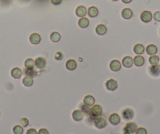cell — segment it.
Listing matches in <instances>:
<instances>
[{
	"label": "cell",
	"instance_id": "1",
	"mask_svg": "<svg viewBox=\"0 0 160 134\" xmlns=\"http://www.w3.org/2000/svg\"><path fill=\"white\" fill-rule=\"evenodd\" d=\"M93 124L95 125V127L99 130H102L106 127L108 125L107 120L105 118L101 116L97 117V118H93Z\"/></svg>",
	"mask_w": 160,
	"mask_h": 134
},
{
	"label": "cell",
	"instance_id": "2",
	"mask_svg": "<svg viewBox=\"0 0 160 134\" xmlns=\"http://www.w3.org/2000/svg\"><path fill=\"white\" fill-rule=\"evenodd\" d=\"M137 129V125L134 122H130L126 124V125L123 129V134H133L135 133Z\"/></svg>",
	"mask_w": 160,
	"mask_h": 134
},
{
	"label": "cell",
	"instance_id": "3",
	"mask_svg": "<svg viewBox=\"0 0 160 134\" xmlns=\"http://www.w3.org/2000/svg\"><path fill=\"white\" fill-rule=\"evenodd\" d=\"M103 113V109L102 107L99 104H94L90 108V116L92 118H97V117L101 116Z\"/></svg>",
	"mask_w": 160,
	"mask_h": 134
},
{
	"label": "cell",
	"instance_id": "4",
	"mask_svg": "<svg viewBox=\"0 0 160 134\" xmlns=\"http://www.w3.org/2000/svg\"><path fill=\"white\" fill-rule=\"evenodd\" d=\"M122 117L123 119L126 121H130V120H132L134 117V111L133 109L130 108H125L124 110H123L122 111Z\"/></svg>",
	"mask_w": 160,
	"mask_h": 134
},
{
	"label": "cell",
	"instance_id": "5",
	"mask_svg": "<svg viewBox=\"0 0 160 134\" xmlns=\"http://www.w3.org/2000/svg\"><path fill=\"white\" fill-rule=\"evenodd\" d=\"M105 86H106L107 89L109 91H115L118 88V82L115 79H108L106 82H105Z\"/></svg>",
	"mask_w": 160,
	"mask_h": 134
},
{
	"label": "cell",
	"instance_id": "6",
	"mask_svg": "<svg viewBox=\"0 0 160 134\" xmlns=\"http://www.w3.org/2000/svg\"><path fill=\"white\" fill-rule=\"evenodd\" d=\"M108 121L112 125H117L118 124L120 123L121 122V118L117 113H112V115H109L108 117Z\"/></svg>",
	"mask_w": 160,
	"mask_h": 134
},
{
	"label": "cell",
	"instance_id": "7",
	"mask_svg": "<svg viewBox=\"0 0 160 134\" xmlns=\"http://www.w3.org/2000/svg\"><path fill=\"white\" fill-rule=\"evenodd\" d=\"M152 19V14L150 11L145 10L141 13V20L144 23H149Z\"/></svg>",
	"mask_w": 160,
	"mask_h": 134
},
{
	"label": "cell",
	"instance_id": "8",
	"mask_svg": "<svg viewBox=\"0 0 160 134\" xmlns=\"http://www.w3.org/2000/svg\"><path fill=\"white\" fill-rule=\"evenodd\" d=\"M149 73L153 77H158L160 75V64L151 65L149 67Z\"/></svg>",
	"mask_w": 160,
	"mask_h": 134
},
{
	"label": "cell",
	"instance_id": "9",
	"mask_svg": "<svg viewBox=\"0 0 160 134\" xmlns=\"http://www.w3.org/2000/svg\"><path fill=\"white\" fill-rule=\"evenodd\" d=\"M46 65V60L44 57L39 56L38 58L35 59V66L39 68V69H43Z\"/></svg>",
	"mask_w": 160,
	"mask_h": 134
},
{
	"label": "cell",
	"instance_id": "10",
	"mask_svg": "<svg viewBox=\"0 0 160 134\" xmlns=\"http://www.w3.org/2000/svg\"><path fill=\"white\" fill-rule=\"evenodd\" d=\"M109 67L112 72H119V70L121 69V63L117 60H113L111 61Z\"/></svg>",
	"mask_w": 160,
	"mask_h": 134
},
{
	"label": "cell",
	"instance_id": "11",
	"mask_svg": "<svg viewBox=\"0 0 160 134\" xmlns=\"http://www.w3.org/2000/svg\"><path fill=\"white\" fill-rule=\"evenodd\" d=\"M29 41L33 45H37V44L40 43L41 42V36L38 34V33H32V35L29 36Z\"/></svg>",
	"mask_w": 160,
	"mask_h": 134
},
{
	"label": "cell",
	"instance_id": "12",
	"mask_svg": "<svg viewBox=\"0 0 160 134\" xmlns=\"http://www.w3.org/2000/svg\"><path fill=\"white\" fill-rule=\"evenodd\" d=\"M87 8L84 6H79L76 10V14L78 16L79 18H84L85 16L87 15Z\"/></svg>",
	"mask_w": 160,
	"mask_h": 134
},
{
	"label": "cell",
	"instance_id": "13",
	"mask_svg": "<svg viewBox=\"0 0 160 134\" xmlns=\"http://www.w3.org/2000/svg\"><path fill=\"white\" fill-rule=\"evenodd\" d=\"M72 119H74V121L76 122H80L83 119V113L81 110H75L72 112Z\"/></svg>",
	"mask_w": 160,
	"mask_h": 134
},
{
	"label": "cell",
	"instance_id": "14",
	"mask_svg": "<svg viewBox=\"0 0 160 134\" xmlns=\"http://www.w3.org/2000/svg\"><path fill=\"white\" fill-rule=\"evenodd\" d=\"M122 64L125 67H131L134 64V59L132 57H130L129 56H125L123 59V61H122Z\"/></svg>",
	"mask_w": 160,
	"mask_h": 134
},
{
	"label": "cell",
	"instance_id": "15",
	"mask_svg": "<svg viewBox=\"0 0 160 134\" xmlns=\"http://www.w3.org/2000/svg\"><path fill=\"white\" fill-rule=\"evenodd\" d=\"M94 103H95V99L93 96L87 95L83 99V104L87 106L92 107L93 105H94Z\"/></svg>",
	"mask_w": 160,
	"mask_h": 134
},
{
	"label": "cell",
	"instance_id": "16",
	"mask_svg": "<svg viewBox=\"0 0 160 134\" xmlns=\"http://www.w3.org/2000/svg\"><path fill=\"white\" fill-rule=\"evenodd\" d=\"M65 67L68 71H74L77 67V64H76V61L70 59V60H68L65 63Z\"/></svg>",
	"mask_w": 160,
	"mask_h": 134
},
{
	"label": "cell",
	"instance_id": "17",
	"mask_svg": "<svg viewBox=\"0 0 160 134\" xmlns=\"http://www.w3.org/2000/svg\"><path fill=\"white\" fill-rule=\"evenodd\" d=\"M122 17L126 20H129L133 17V11L130 8H124L122 10Z\"/></svg>",
	"mask_w": 160,
	"mask_h": 134
},
{
	"label": "cell",
	"instance_id": "18",
	"mask_svg": "<svg viewBox=\"0 0 160 134\" xmlns=\"http://www.w3.org/2000/svg\"><path fill=\"white\" fill-rule=\"evenodd\" d=\"M134 64L137 67H141L145 64V58L141 55H137L134 58Z\"/></svg>",
	"mask_w": 160,
	"mask_h": 134
},
{
	"label": "cell",
	"instance_id": "19",
	"mask_svg": "<svg viewBox=\"0 0 160 134\" xmlns=\"http://www.w3.org/2000/svg\"><path fill=\"white\" fill-rule=\"evenodd\" d=\"M87 13L90 18H96V17H98L99 10L96 7H89V9L87 10Z\"/></svg>",
	"mask_w": 160,
	"mask_h": 134
},
{
	"label": "cell",
	"instance_id": "20",
	"mask_svg": "<svg viewBox=\"0 0 160 134\" xmlns=\"http://www.w3.org/2000/svg\"><path fill=\"white\" fill-rule=\"evenodd\" d=\"M158 51V49H157V46L155 45L154 44H150L146 47V52L148 55H156V53Z\"/></svg>",
	"mask_w": 160,
	"mask_h": 134
},
{
	"label": "cell",
	"instance_id": "21",
	"mask_svg": "<svg viewBox=\"0 0 160 134\" xmlns=\"http://www.w3.org/2000/svg\"><path fill=\"white\" fill-rule=\"evenodd\" d=\"M96 33L99 35H104L107 32V28L104 24H98V26L96 27Z\"/></svg>",
	"mask_w": 160,
	"mask_h": 134
},
{
	"label": "cell",
	"instance_id": "22",
	"mask_svg": "<svg viewBox=\"0 0 160 134\" xmlns=\"http://www.w3.org/2000/svg\"><path fill=\"white\" fill-rule=\"evenodd\" d=\"M10 74L13 78H20L22 75V71L19 67H13V69L11 70Z\"/></svg>",
	"mask_w": 160,
	"mask_h": 134
},
{
	"label": "cell",
	"instance_id": "23",
	"mask_svg": "<svg viewBox=\"0 0 160 134\" xmlns=\"http://www.w3.org/2000/svg\"><path fill=\"white\" fill-rule=\"evenodd\" d=\"M134 52L137 55H141L145 53V46L142 44H136L134 47Z\"/></svg>",
	"mask_w": 160,
	"mask_h": 134
},
{
	"label": "cell",
	"instance_id": "24",
	"mask_svg": "<svg viewBox=\"0 0 160 134\" xmlns=\"http://www.w3.org/2000/svg\"><path fill=\"white\" fill-rule=\"evenodd\" d=\"M78 24L80 28H87V27L89 26V24H90L89 20L87 19V18H81L79 20Z\"/></svg>",
	"mask_w": 160,
	"mask_h": 134
},
{
	"label": "cell",
	"instance_id": "25",
	"mask_svg": "<svg viewBox=\"0 0 160 134\" xmlns=\"http://www.w3.org/2000/svg\"><path fill=\"white\" fill-rule=\"evenodd\" d=\"M22 83L24 85V86L26 87H30L32 86L34 83V81H33V78L29 77V76H26V77H24L23 78V80H22Z\"/></svg>",
	"mask_w": 160,
	"mask_h": 134
},
{
	"label": "cell",
	"instance_id": "26",
	"mask_svg": "<svg viewBox=\"0 0 160 134\" xmlns=\"http://www.w3.org/2000/svg\"><path fill=\"white\" fill-rule=\"evenodd\" d=\"M50 39L53 42H58L61 39V35L57 31H54L50 34Z\"/></svg>",
	"mask_w": 160,
	"mask_h": 134
},
{
	"label": "cell",
	"instance_id": "27",
	"mask_svg": "<svg viewBox=\"0 0 160 134\" xmlns=\"http://www.w3.org/2000/svg\"><path fill=\"white\" fill-rule=\"evenodd\" d=\"M24 66L28 69H30V68H34V66H35V61L32 58L27 59L26 61H24Z\"/></svg>",
	"mask_w": 160,
	"mask_h": 134
},
{
	"label": "cell",
	"instance_id": "28",
	"mask_svg": "<svg viewBox=\"0 0 160 134\" xmlns=\"http://www.w3.org/2000/svg\"><path fill=\"white\" fill-rule=\"evenodd\" d=\"M13 132L14 134H23L24 133V127L22 125H16L13 126Z\"/></svg>",
	"mask_w": 160,
	"mask_h": 134
},
{
	"label": "cell",
	"instance_id": "29",
	"mask_svg": "<svg viewBox=\"0 0 160 134\" xmlns=\"http://www.w3.org/2000/svg\"><path fill=\"white\" fill-rule=\"evenodd\" d=\"M24 73L26 74L27 76H29L31 78H33V77H35L37 75V72L35 71L34 68H30V69H28L26 68L25 69V72Z\"/></svg>",
	"mask_w": 160,
	"mask_h": 134
},
{
	"label": "cell",
	"instance_id": "30",
	"mask_svg": "<svg viewBox=\"0 0 160 134\" xmlns=\"http://www.w3.org/2000/svg\"><path fill=\"white\" fill-rule=\"evenodd\" d=\"M159 62V57L156 55H152L149 57V63L151 65L158 64Z\"/></svg>",
	"mask_w": 160,
	"mask_h": 134
},
{
	"label": "cell",
	"instance_id": "31",
	"mask_svg": "<svg viewBox=\"0 0 160 134\" xmlns=\"http://www.w3.org/2000/svg\"><path fill=\"white\" fill-rule=\"evenodd\" d=\"M81 111H82L83 114L87 115H90V108L89 106L85 105L84 104L81 105Z\"/></svg>",
	"mask_w": 160,
	"mask_h": 134
},
{
	"label": "cell",
	"instance_id": "32",
	"mask_svg": "<svg viewBox=\"0 0 160 134\" xmlns=\"http://www.w3.org/2000/svg\"><path fill=\"white\" fill-rule=\"evenodd\" d=\"M20 123L23 127H27L29 125V121H28V119L27 118H21V120H20Z\"/></svg>",
	"mask_w": 160,
	"mask_h": 134
},
{
	"label": "cell",
	"instance_id": "33",
	"mask_svg": "<svg viewBox=\"0 0 160 134\" xmlns=\"http://www.w3.org/2000/svg\"><path fill=\"white\" fill-rule=\"evenodd\" d=\"M147 130L146 129L143 127H139L137 129L136 132H135V134H147Z\"/></svg>",
	"mask_w": 160,
	"mask_h": 134
},
{
	"label": "cell",
	"instance_id": "34",
	"mask_svg": "<svg viewBox=\"0 0 160 134\" xmlns=\"http://www.w3.org/2000/svg\"><path fill=\"white\" fill-rule=\"evenodd\" d=\"M54 58L57 61H61L63 59V54L61 52H57L55 56H54Z\"/></svg>",
	"mask_w": 160,
	"mask_h": 134
},
{
	"label": "cell",
	"instance_id": "35",
	"mask_svg": "<svg viewBox=\"0 0 160 134\" xmlns=\"http://www.w3.org/2000/svg\"><path fill=\"white\" fill-rule=\"evenodd\" d=\"M153 18L155 19V21L157 22L160 21V11H156V13H154Z\"/></svg>",
	"mask_w": 160,
	"mask_h": 134
},
{
	"label": "cell",
	"instance_id": "36",
	"mask_svg": "<svg viewBox=\"0 0 160 134\" xmlns=\"http://www.w3.org/2000/svg\"><path fill=\"white\" fill-rule=\"evenodd\" d=\"M38 134H50V133L45 128H42L38 131Z\"/></svg>",
	"mask_w": 160,
	"mask_h": 134
},
{
	"label": "cell",
	"instance_id": "37",
	"mask_svg": "<svg viewBox=\"0 0 160 134\" xmlns=\"http://www.w3.org/2000/svg\"><path fill=\"white\" fill-rule=\"evenodd\" d=\"M26 134H38V132L36 131V130H35L34 128H31V129H28L27 130Z\"/></svg>",
	"mask_w": 160,
	"mask_h": 134
},
{
	"label": "cell",
	"instance_id": "38",
	"mask_svg": "<svg viewBox=\"0 0 160 134\" xmlns=\"http://www.w3.org/2000/svg\"><path fill=\"white\" fill-rule=\"evenodd\" d=\"M50 2H52L54 5H60L62 2V0H50Z\"/></svg>",
	"mask_w": 160,
	"mask_h": 134
},
{
	"label": "cell",
	"instance_id": "39",
	"mask_svg": "<svg viewBox=\"0 0 160 134\" xmlns=\"http://www.w3.org/2000/svg\"><path fill=\"white\" fill-rule=\"evenodd\" d=\"M132 0H122V2H123V3H126V4H127V3H130L131 2Z\"/></svg>",
	"mask_w": 160,
	"mask_h": 134
},
{
	"label": "cell",
	"instance_id": "40",
	"mask_svg": "<svg viewBox=\"0 0 160 134\" xmlns=\"http://www.w3.org/2000/svg\"><path fill=\"white\" fill-rule=\"evenodd\" d=\"M112 1H114V2H117V1H119V0H112Z\"/></svg>",
	"mask_w": 160,
	"mask_h": 134
}]
</instances>
